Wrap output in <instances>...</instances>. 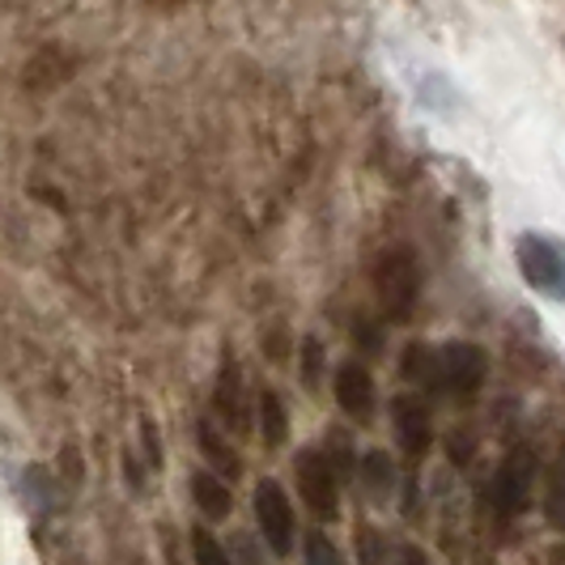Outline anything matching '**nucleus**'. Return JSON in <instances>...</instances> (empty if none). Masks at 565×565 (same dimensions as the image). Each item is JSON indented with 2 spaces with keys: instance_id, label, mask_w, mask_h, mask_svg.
<instances>
[{
  "instance_id": "7ed1b4c3",
  "label": "nucleus",
  "mask_w": 565,
  "mask_h": 565,
  "mask_svg": "<svg viewBox=\"0 0 565 565\" xmlns=\"http://www.w3.org/2000/svg\"><path fill=\"white\" fill-rule=\"evenodd\" d=\"M519 268L523 281L548 294V298H565V243L548 238V234H523L519 238Z\"/></svg>"
},
{
  "instance_id": "423d86ee",
  "label": "nucleus",
  "mask_w": 565,
  "mask_h": 565,
  "mask_svg": "<svg viewBox=\"0 0 565 565\" xmlns=\"http://www.w3.org/2000/svg\"><path fill=\"white\" fill-rule=\"evenodd\" d=\"M532 477H536V459L527 451H514L502 463V472L493 477V489H489V498H493V510H502V514H519V510L527 507V493H532Z\"/></svg>"
},
{
  "instance_id": "ddd939ff",
  "label": "nucleus",
  "mask_w": 565,
  "mask_h": 565,
  "mask_svg": "<svg viewBox=\"0 0 565 565\" xmlns=\"http://www.w3.org/2000/svg\"><path fill=\"white\" fill-rule=\"evenodd\" d=\"M544 514H548V523L553 527H562L565 532V443L557 459H553V468H548V484H544Z\"/></svg>"
},
{
  "instance_id": "412c9836",
  "label": "nucleus",
  "mask_w": 565,
  "mask_h": 565,
  "mask_svg": "<svg viewBox=\"0 0 565 565\" xmlns=\"http://www.w3.org/2000/svg\"><path fill=\"white\" fill-rule=\"evenodd\" d=\"M399 565H429V562H425V553H422V548H413V544H404V548H399Z\"/></svg>"
},
{
  "instance_id": "1a4fd4ad",
  "label": "nucleus",
  "mask_w": 565,
  "mask_h": 565,
  "mask_svg": "<svg viewBox=\"0 0 565 565\" xmlns=\"http://www.w3.org/2000/svg\"><path fill=\"white\" fill-rule=\"evenodd\" d=\"M392 425H396L399 447L408 455L429 451V413H425L422 399H413V396L392 399Z\"/></svg>"
},
{
  "instance_id": "f3484780",
  "label": "nucleus",
  "mask_w": 565,
  "mask_h": 565,
  "mask_svg": "<svg viewBox=\"0 0 565 565\" xmlns=\"http://www.w3.org/2000/svg\"><path fill=\"white\" fill-rule=\"evenodd\" d=\"M307 565H344V557H340V548L323 532H311L307 536Z\"/></svg>"
},
{
  "instance_id": "39448f33",
  "label": "nucleus",
  "mask_w": 565,
  "mask_h": 565,
  "mask_svg": "<svg viewBox=\"0 0 565 565\" xmlns=\"http://www.w3.org/2000/svg\"><path fill=\"white\" fill-rule=\"evenodd\" d=\"M294 477H298L302 502L311 507L315 519L332 523L340 514V477H337V468H332V459L319 451H302L298 463H294Z\"/></svg>"
},
{
  "instance_id": "f03ea898",
  "label": "nucleus",
  "mask_w": 565,
  "mask_h": 565,
  "mask_svg": "<svg viewBox=\"0 0 565 565\" xmlns=\"http://www.w3.org/2000/svg\"><path fill=\"white\" fill-rule=\"evenodd\" d=\"M484 374H489V358H484V349H477V344L451 340V344L434 349V370H429V387L434 392L472 396V392H481Z\"/></svg>"
},
{
  "instance_id": "f8f14e48",
  "label": "nucleus",
  "mask_w": 565,
  "mask_h": 565,
  "mask_svg": "<svg viewBox=\"0 0 565 565\" xmlns=\"http://www.w3.org/2000/svg\"><path fill=\"white\" fill-rule=\"evenodd\" d=\"M259 434H264V447H281L289 438V417L277 392H259Z\"/></svg>"
},
{
  "instance_id": "aec40b11",
  "label": "nucleus",
  "mask_w": 565,
  "mask_h": 565,
  "mask_svg": "<svg viewBox=\"0 0 565 565\" xmlns=\"http://www.w3.org/2000/svg\"><path fill=\"white\" fill-rule=\"evenodd\" d=\"M468 455H472V443H468V438H459V434H455V438H451V459H455V463H463V459H468Z\"/></svg>"
},
{
  "instance_id": "f257e3e1",
  "label": "nucleus",
  "mask_w": 565,
  "mask_h": 565,
  "mask_svg": "<svg viewBox=\"0 0 565 565\" xmlns=\"http://www.w3.org/2000/svg\"><path fill=\"white\" fill-rule=\"evenodd\" d=\"M374 289H379V302H383L387 319L404 323L413 315V307H417V294H422L417 255L408 252V247H396V252L383 255L379 268H374Z\"/></svg>"
},
{
  "instance_id": "0eeeda50",
  "label": "nucleus",
  "mask_w": 565,
  "mask_h": 565,
  "mask_svg": "<svg viewBox=\"0 0 565 565\" xmlns=\"http://www.w3.org/2000/svg\"><path fill=\"white\" fill-rule=\"evenodd\" d=\"M337 404L353 422H370L374 413V379L362 362H344L337 370Z\"/></svg>"
},
{
  "instance_id": "2eb2a0df",
  "label": "nucleus",
  "mask_w": 565,
  "mask_h": 565,
  "mask_svg": "<svg viewBox=\"0 0 565 565\" xmlns=\"http://www.w3.org/2000/svg\"><path fill=\"white\" fill-rule=\"evenodd\" d=\"M358 562L362 565H392V544L374 527H358Z\"/></svg>"
},
{
  "instance_id": "6e6552de",
  "label": "nucleus",
  "mask_w": 565,
  "mask_h": 565,
  "mask_svg": "<svg viewBox=\"0 0 565 565\" xmlns=\"http://www.w3.org/2000/svg\"><path fill=\"white\" fill-rule=\"evenodd\" d=\"M213 413L234 429V434H252V413H247V399H243V379L238 366L226 358V366L217 374V387H213Z\"/></svg>"
},
{
  "instance_id": "6ab92c4d",
  "label": "nucleus",
  "mask_w": 565,
  "mask_h": 565,
  "mask_svg": "<svg viewBox=\"0 0 565 565\" xmlns=\"http://www.w3.org/2000/svg\"><path fill=\"white\" fill-rule=\"evenodd\" d=\"M141 434H145V451H149V463L158 468V463H162V451H158V429H153V422H145Z\"/></svg>"
},
{
  "instance_id": "9d476101",
  "label": "nucleus",
  "mask_w": 565,
  "mask_h": 565,
  "mask_svg": "<svg viewBox=\"0 0 565 565\" xmlns=\"http://www.w3.org/2000/svg\"><path fill=\"white\" fill-rule=\"evenodd\" d=\"M192 502L204 519H230V510H234V493H230V484L213 472V468H196L192 472Z\"/></svg>"
},
{
  "instance_id": "20e7f679",
  "label": "nucleus",
  "mask_w": 565,
  "mask_h": 565,
  "mask_svg": "<svg viewBox=\"0 0 565 565\" xmlns=\"http://www.w3.org/2000/svg\"><path fill=\"white\" fill-rule=\"evenodd\" d=\"M255 523H259V536L268 544V553L273 557H289L298 523H294V507H289V498H285V489L277 481L255 484Z\"/></svg>"
},
{
  "instance_id": "dca6fc26",
  "label": "nucleus",
  "mask_w": 565,
  "mask_h": 565,
  "mask_svg": "<svg viewBox=\"0 0 565 565\" xmlns=\"http://www.w3.org/2000/svg\"><path fill=\"white\" fill-rule=\"evenodd\" d=\"M192 553H196V565H234L226 544H217V536L204 527H192Z\"/></svg>"
},
{
  "instance_id": "4be33fe9",
  "label": "nucleus",
  "mask_w": 565,
  "mask_h": 565,
  "mask_svg": "<svg viewBox=\"0 0 565 565\" xmlns=\"http://www.w3.org/2000/svg\"><path fill=\"white\" fill-rule=\"evenodd\" d=\"M358 340H362V344H366L370 353H374V349H379V332H374V328H366V323H358Z\"/></svg>"
},
{
  "instance_id": "9b49d317",
  "label": "nucleus",
  "mask_w": 565,
  "mask_h": 565,
  "mask_svg": "<svg viewBox=\"0 0 565 565\" xmlns=\"http://www.w3.org/2000/svg\"><path fill=\"white\" fill-rule=\"evenodd\" d=\"M196 443H200V451H204V459L217 468V477H222V481L243 477V459H238V455L222 443V434H213V425H209V422L196 425Z\"/></svg>"
},
{
  "instance_id": "4468645a",
  "label": "nucleus",
  "mask_w": 565,
  "mask_h": 565,
  "mask_svg": "<svg viewBox=\"0 0 565 565\" xmlns=\"http://www.w3.org/2000/svg\"><path fill=\"white\" fill-rule=\"evenodd\" d=\"M362 484H366L374 498H387L396 489V468H392V459L383 451H370L362 459Z\"/></svg>"
},
{
  "instance_id": "a211bd4d",
  "label": "nucleus",
  "mask_w": 565,
  "mask_h": 565,
  "mask_svg": "<svg viewBox=\"0 0 565 565\" xmlns=\"http://www.w3.org/2000/svg\"><path fill=\"white\" fill-rule=\"evenodd\" d=\"M319 366H323V349H319V340H307V358H302V383L307 387L319 383Z\"/></svg>"
}]
</instances>
